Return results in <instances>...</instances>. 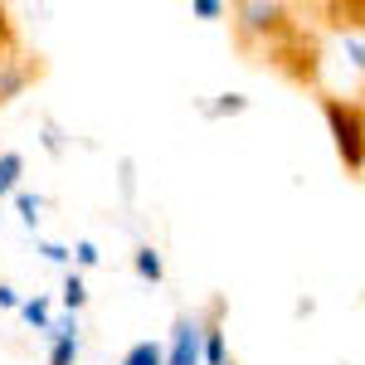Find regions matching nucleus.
<instances>
[{
  "mask_svg": "<svg viewBox=\"0 0 365 365\" xmlns=\"http://www.w3.org/2000/svg\"><path fill=\"white\" fill-rule=\"evenodd\" d=\"M220 317H225V302H215L210 317L200 322V365H229V346H225V327H220Z\"/></svg>",
  "mask_w": 365,
  "mask_h": 365,
  "instance_id": "20e7f679",
  "label": "nucleus"
},
{
  "mask_svg": "<svg viewBox=\"0 0 365 365\" xmlns=\"http://www.w3.org/2000/svg\"><path fill=\"white\" fill-rule=\"evenodd\" d=\"M25 175V156L20 151H0V195H15Z\"/></svg>",
  "mask_w": 365,
  "mask_h": 365,
  "instance_id": "0eeeda50",
  "label": "nucleus"
},
{
  "mask_svg": "<svg viewBox=\"0 0 365 365\" xmlns=\"http://www.w3.org/2000/svg\"><path fill=\"white\" fill-rule=\"evenodd\" d=\"M244 108H249V98H244V93H225V98H220L215 108H205V113H210V117H239Z\"/></svg>",
  "mask_w": 365,
  "mask_h": 365,
  "instance_id": "4468645a",
  "label": "nucleus"
},
{
  "mask_svg": "<svg viewBox=\"0 0 365 365\" xmlns=\"http://www.w3.org/2000/svg\"><path fill=\"white\" fill-rule=\"evenodd\" d=\"M0 307H20V292L10 282H0Z\"/></svg>",
  "mask_w": 365,
  "mask_h": 365,
  "instance_id": "aec40b11",
  "label": "nucleus"
},
{
  "mask_svg": "<svg viewBox=\"0 0 365 365\" xmlns=\"http://www.w3.org/2000/svg\"><path fill=\"white\" fill-rule=\"evenodd\" d=\"M20 317H25V327H34V331H44V327H49V322H54V307H49V302H44V297H29V302H20Z\"/></svg>",
  "mask_w": 365,
  "mask_h": 365,
  "instance_id": "1a4fd4ad",
  "label": "nucleus"
},
{
  "mask_svg": "<svg viewBox=\"0 0 365 365\" xmlns=\"http://www.w3.org/2000/svg\"><path fill=\"white\" fill-rule=\"evenodd\" d=\"M132 268H137L141 282H161V278H166V263H161V253L151 249V244H137V253H132Z\"/></svg>",
  "mask_w": 365,
  "mask_h": 365,
  "instance_id": "423d86ee",
  "label": "nucleus"
},
{
  "mask_svg": "<svg viewBox=\"0 0 365 365\" xmlns=\"http://www.w3.org/2000/svg\"><path fill=\"white\" fill-rule=\"evenodd\" d=\"M190 15L195 20H220V15H229L225 0H190Z\"/></svg>",
  "mask_w": 365,
  "mask_h": 365,
  "instance_id": "dca6fc26",
  "label": "nucleus"
},
{
  "mask_svg": "<svg viewBox=\"0 0 365 365\" xmlns=\"http://www.w3.org/2000/svg\"><path fill=\"white\" fill-rule=\"evenodd\" d=\"M341 49H346L351 73H361V68H365V34H361V25H351L346 34H341Z\"/></svg>",
  "mask_w": 365,
  "mask_h": 365,
  "instance_id": "6e6552de",
  "label": "nucleus"
},
{
  "mask_svg": "<svg viewBox=\"0 0 365 365\" xmlns=\"http://www.w3.org/2000/svg\"><path fill=\"white\" fill-rule=\"evenodd\" d=\"M44 341H49V365H73L78 361V336H49V331H44Z\"/></svg>",
  "mask_w": 365,
  "mask_h": 365,
  "instance_id": "9b49d317",
  "label": "nucleus"
},
{
  "mask_svg": "<svg viewBox=\"0 0 365 365\" xmlns=\"http://www.w3.org/2000/svg\"><path fill=\"white\" fill-rule=\"evenodd\" d=\"M229 365H234V361H229Z\"/></svg>",
  "mask_w": 365,
  "mask_h": 365,
  "instance_id": "412c9836",
  "label": "nucleus"
},
{
  "mask_svg": "<svg viewBox=\"0 0 365 365\" xmlns=\"http://www.w3.org/2000/svg\"><path fill=\"white\" fill-rule=\"evenodd\" d=\"M44 258H49V263H58V268H68V263H73V258H68V244H44Z\"/></svg>",
  "mask_w": 365,
  "mask_h": 365,
  "instance_id": "a211bd4d",
  "label": "nucleus"
},
{
  "mask_svg": "<svg viewBox=\"0 0 365 365\" xmlns=\"http://www.w3.org/2000/svg\"><path fill=\"white\" fill-rule=\"evenodd\" d=\"M15 210H20V220H25L29 229L44 220V200H39V195H25V190H15Z\"/></svg>",
  "mask_w": 365,
  "mask_h": 365,
  "instance_id": "ddd939ff",
  "label": "nucleus"
},
{
  "mask_svg": "<svg viewBox=\"0 0 365 365\" xmlns=\"http://www.w3.org/2000/svg\"><path fill=\"white\" fill-rule=\"evenodd\" d=\"M166 365H200V317H175L170 341L161 346Z\"/></svg>",
  "mask_w": 365,
  "mask_h": 365,
  "instance_id": "7ed1b4c3",
  "label": "nucleus"
},
{
  "mask_svg": "<svg viewBox=\"0 0 365 365\" xmlns=\"http://www.w3.org/2000/svg\"><path fill=\"white\" fill-rule=\"evenodd\" d=\"M44 146H49V151H63V137H58L54 122H44Z\"/></svg>",
  "mask_w": 365,
  "mask_h": 365,
  "instance_id": "6ab92c4d",
  "label": "nucleus"
},
{
  "mask_svg": "<svg viewBox=\"0 0 365 365\" xmlns=\"http://www.w3.org/2000/svg\"><path fill=\"white\" fill-rule=\"evenodd\" d=\"M68 258H73V263H78V268H93V263H98V258H103V253H98V244H93V239H78V244H73V249H68ZM78 268H73V273H78Z\"/></svg>",
  "mask_w": 365,
  "mask_h": 365,
  "instance_id": "2eb2a0df",
  "label": "nucleus"
},
{
  "mask_svg": "<svg viewBox=\"0 0 365 365\" xmlns=\"http://www.w3.org/2000/svg\"><path fill=\"white\" fill-rule=\"evenodd\" d=\"M234 25L244 39H263V44H278L292 34V20H287V5L278 0H244L234 5Z\"/></svg>",
  "mask_w": 365,
  "mask_h": 365,
  "instance_id": "f257e3e1",
  "label": "nucleus"
},
{
  "mask_svg": "<svg viewBox=\"0 0 365 365\" xmlns=\"http://www.w3.org/2000/svg\"><path fill=\"white\" fill-rule=\"evenodd\" d=\"M58 297H63V307L68 312H78L88 302V282H83V273H73L68 268V278H63V287H58Z\"/></svg>",
  "mask_w": 365,
  "mask_h": 365,
  "instance_id": "9d476101",
  "label": "nucleus"
},
{
  "mask_svg": "<svg viewBox=\"0 0 365 365\" xmlns=\"http://www.w3.org/2000/svg\"><path fill=\"white\" fill-rule=\"evenodd\" d=\"M322 117H327V127L336 137V151H341V161H346V170L356 175L361 170V108L346 103V98H327Z\"/></svg>",
  "mask_w": 365,
  "mask_h": 365,
  "instance_id": "f03ea898",
  "label": "nucleus"
},
{
  "mask_svg": "<svg viewBox=\"0 0 365 365\" xmlns=\"http://www.w3.org/2000/svg\"><path fill=\"white\" fill-rule=\"evenodd\" d=\"M122 365H166L161 361V341H137V346L122 356Z\"/></svg>",
  "mask_w": 365,
  "mask_h": 365,
  "instance_id": "f8f14e48",
  "label": "nucleus"
},
{
  "mask_svg": "<svg viewBox=\"0 0 365 365\" xmlns=\"http://www.w3.org/2000/svg\"><path fill=\"white\" fill-rule=\"evenodd\" d=\"M29 78H34V68H29L25 58L5 54L0 58V103H15V98L29 88Z\"/></svg>",
  "mask_w": 365,
  "mask_h": 365,
  "instance_id": "39448f33",
  "label": "nucleus"
},
{
  "mask_svg": "<svg viewBox=\"0 0 365 365\" xmlns=\"http://www.w3.org/2000/svg\"><path fill=\"white\" fill-rule=\"evenodd\" d=\"M10 44H15V25H10V10L0 5V58L10 54Z\"/></svg>",
  "mask_w": 365,
  "mask_h": 365,
  "instance_id": "f3484780",
  "label": "nucleus"
}]
</instances>
